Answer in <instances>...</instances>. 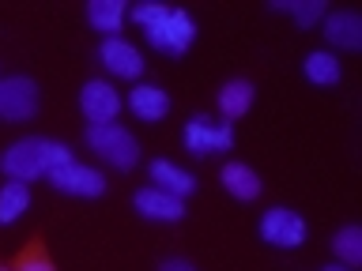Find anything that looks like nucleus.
I'll list each match as a JSON object with an SVG mask.
<instances>
[{"label": "nucleus", "mask_w": 362, "mask_h": 271, "mask_svg": "<svg viewBox=\"0 0 362 271\" xmlns=\"http://www.w3.org/2000/svg\"><path fill=\"white\" fill-rule=\"evenodd\" d=\"M87 147L106 158L110 166H117L121 174H129V169H136V162H140V140L117 121L87 124Z\"/></svg>", "instance_id": "3"}, {"label": "nucleus", "mask_w": 362, "mask_h": 271, "mask_svg": "<svg viewBox=\"0 0 362 271\" xmlns=\"http://www.w3.org/2000/svg\"><path fill=\"white\" fill-rule=\"evenodd\" d=\"M253 98H257V87L249 83V79H230V83L219 87V98H215V106H219V117L223 121H242L249 109H253Z\"/></svg>", "instance_id": "13"}, {"label": "nucleus", "mask_w": 362, "mask_h": 271, "mask_svg": "<svg viewBox=\"0 0 362 271\" xmlns=\"http://www.w3.org/2000/svg\"><path fill=\"white\" fill-rule=\"evenodd\" d=\"M38 113V83L27 76L0 79V117L4 121H30Z\"/></svg>", "instance_id": "7"}, {"label": "nucleus", "mask_w": 362, "mask_h": 271, "mask_svg": "<svg viewBox=\"0 0 362 271\" xmlns=\"http://www.w3.org/2000/svg\"><path fill=\"white\" fill-rule=\"evenodd\" d=\"M181 143H185V151L197 155V158L226 155L234 147V124L223 121V117L197 113V117H189V124L181 128Z\"/></svg>", "instance_id": "4"}, {"label": "nucleus", "mask_w": 362, "mask_h": 271, "mask_svg": "<svg viewBox=\"0 0 362 271\" xmlns=\"http://www.w3.org/2000/svg\"><path fill=\"white\" fill-rule=\"evenodd\" d=\"M321 23H325V38L332 49H347V53L362 49V19L355 11H332Z\"/></svg>", "instance_id": "11"}, {"label": "nucleus", "mask_w": 362, "mask_h": 271, "mask_svg": "<svg viewBox=\"0 0 362 271\" xmlns=\"http://www.w3.org/2000/svg\"><path fill=\"white\" fill-rule=\"evenodd\" d=\"M272 11H283V16H291L298 27H313V23H321L328 16V4L325 0H272L268 4Z\"/></svg>", "instance_id": "18"}, {"label": "nucleus", "mask_w": 362, "mask_h": 271, "mask_svg": "<svg viewBox=\"0 0 362 271\" xmlns=\"http://www.w3.org/2000/svg\"><path fill=\"white\" fill-rule=\"evenodd\" d=\"M158 271H197V267H192L189 260H181V256H174V260H163V267H158Z\"/></svg>", "instance_id": "22"}, {"label": "nucleus", "mask_w": 362, "mask_h": 271, "mask_svg": "<svg viewBox=\"0 0 362 271\" xmlns=\"http://www.w3.org/2000/svg\"><path fill=\"white\" fill-rule=\"evenodd\" d=\"M98 61L110 76H121V79H140L144 76V53L136 49L129 38H102L98 45Z\"/></svg>", "instance_id": "9"}, {"label": "nucleus", "mask_w": 362, "mask_h": 271, "mask_svg": "<svg viewBox=\"0 0 362 271\" xmlns=\"http://www.w3.org/2000/svg\"><path fill=\"white\" fill-rule=\"evenodd\" d=\"M72 162V147L45 140V136H27V140H16L0 155V174L8 181H23L30 185L34 177H49L57 166Z\"/></svg>", "instance_id": "2"}, {"label": "nucleus", "mask_w": 362, "mask_h": 271, "mask_svg": "<svg viewBox=\"0 0 362 271\" xmlns=\"http://www.w3.org/2000/svg\"><path fill=\"white\" fill-rule=\"evenodd\" d=\"M302 72H305V79H310V83H317V87H336L339 76H344V68H339V61H336L332 49H313V53L302 61Z\"/></svg>", "instance_id": "17"}, {"label": "nucleus", "mask_w": 362, "mask_h": 271, "mask_svg": "<svg viewBox=\"0 0 362 271\" xmlns=\"http://www.w3.org/2000/svg\"><path fill=\"white\" fill-rule=\"evenodd\" d=\"M332 253L339 256L344 267H358L362 264V230L358 226H344L332 234Z\"/></svg>", "instance_id": "20"}, {"label": "nucleus", "mask_w": 362, "mask_h": 271, "mask_svg": "<svg viewBox=\"0 0 362 271\" xmlns=\"http://www.w3.org/2000/svg\"><path fill=\"white\" fill-rule=\"evenodd\" d=\"M129 16L144 27L155 53L181 56V53L192 49V42H197V19H192L185 8L163 4V0H140Z\"/></svg>", "instance_id": "1"}, {"label": "nucleus", "mask_w": 362, "mask_h": 271, "mask_svg": "<svg viewBox=\"0 0 362 271\" xmlns=\"http://www.w3.org/2000/svg\"><path fill=\"white\" fill-rule=\"evenodd\" d=\"M11 271H57V264L49 260V253H45V245H42V241H30V245L16 256Z\"/></svg>", "instance_id": "21"}, {"label": "nucleus", "mask_w": 362, "mask_h": 271, "mask_svg": "<svg viewBox=\"0 0 362 271\" xmlns=\"http://www.w3.org/2000/svg\"><path fill=\"white\" fill-rule=\"evenodd\" d=\"M132 207H136V215H140V219H147V222H181V219H185V200L170 196V192L155 188V185L136 188Z\"/></svg>", "instance_id": "10"}, {"label": "nucleus", "mask_w": 362, "mask_h": 271, "mask_svg": "<svg viewBox=\"0 0 362 271\" xmlns=\"http://www.w3.org/2000/svg\"><path fill=\"white\" fill-rule=\"evenodd\" d=\"M27 207H30V188L23 185V181L0 185V226H11Z\"/></svg>", "instance_id": "19"}, {"label": "nucleus", "mask_w": 362, "mask_h": 271, "mask_svg": "<svg viewBox=\"0 0 362 271\" xmlns=\"http://www.w3.org/2000/svg\"><path fill=\"white\" fill-rule=\"evenodd\" d=\"M219 181H223V188L230 192L234 200H242V203L257 200L260 192H264V185H260V177H257V169L245 166V162H226V166L219 169Z\"/></svg>", "instance_id": "14"}, {"label": "nucleus", "mask_w": 362, "mask_h": 271, "mask_svg": "<svg viewBox=\"0 0 362 271\" xmlns=\"http://www.w3.org/2000/svg\"><path fill=\"white\" fill-rule=\"evenodd\" d=\"M147 181H151L155 188L170 192V196H177V200H185V196H192V192H197V177H192L189 169L166 162V158H155L151 169H147Z\"/></svg>", "instance_id": "12"}, {"label": "nucleus", "mask_w": 362, "mask_h": 271, "mask_svg": "<svg viewBox=\"0 0 362 271\" xmlns=\"http://www.w3.org/2000/svg\"><path fill=\"white\" fill-rule=\"evenodd\" d=\"M260 237L276 248H298V245H305V237H310V226H305V219L291 207H268L260 215Z\"/></svg>", "instance_id": "5"}, {"label": "nucleus", "mask_w": 362, "mask_h": 271, "mask_svg": "<svg viewBox=\"0 0 362 271\" xmlns=\"http://www.w3.org/2000/svg\"><path fill=\"white\" fill-rule=\"evenodd\" d=\"M321 271H351V267H344V264H328V267H321Z\"/></svg>", "instance_id": "23"}, {"label": "nucleus", "mask_w": 362, "mask_h": 271, "mask_svg": "<svg viewBox=\"0 0 362 271\" xmlns=\"http://www.w3.org/2000/svg\"><path fill=\"white\" fill-rule=\"evenodd\" d=\"M0 271H11V267H0Z\"/></svg>", "instance_id": "24"}, {"label": "nucleus", "mask_w": 362, "mask_h": 271, "mask_svg": "<svg viewBox=\"0 0 362 271\" xmlns=\"http://www.w3.org/2000/svg\"><path fill=\"white\" fill-rule=\"evenodd\" d=\"M124 19H129V8L124 0H87V23L106 38H117Z\"/></svg>", "instance_id": "15"}, {"label": "nucleus", "mask_w": 362, "mask_h": 271, "mask_svg": "<svg viewBox=\"0 0 362 271\" xmlns=\"http://www.w3.org/2000/svg\"><path fill=\"white\" fill-rule=\"evenodd\" d=\"M49 185L57 192H64V196H83V200H98V196H106V174L102 169H90L83 162H64V166H57L53 174H49Z\"/></svg>", "instance_id": "6"}, {"label": "nucleus", "mask_w": 362, "mask_h": 271, "mask_svg": "<svg viewBox=\"0 0 362 271\" xmlns=\"http://www.w3.org/2000/svg\"><path fill=\"white\" fill-rule=\"evenodd\" d=\"M129 109L140 121H163L170 113V95L155 83H140V87H132V95H129Z\"/></svg>", "instance_id": "16"}, {"label": "nucleus", "mask_w": 362, "mask_h": 271, "mask_svg": "<svg viewBox=\"0 0 362 271\" xmlns=\"http://www.w3.org/2000/svg\"><path fill=\"white\" fill-rule=\"evenodd\" d=\"M79 109H83L87 124H110L121 113V95L110 79H87L79 90Z\"/></svg>", "instance_id": "8"}]
</instances>
